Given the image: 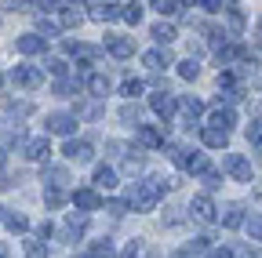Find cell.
<instances>
[{
  "instance_id": "obj_46",
  "label": "cell",
  "mask_w": 262,
  "mask_h": 258,
  "mask_svg": "<svg viewBox=\"0 0 262 258\" xmlns=\"http://www.w3.org/2000/svg\"><path fill=\"white\" fill-rule=\"evenodd\" d=\"M204 185H208V189H219V185H222V171H215V168H211V171L204 175Z\"/></svg>"
},
{
  "instance_id": "obj_51",
  "label": "cell",
  "mask_w": 262,
  "mask_h": 258,
  "mask_svg": "<svg viewBox=\"0 0 262 258\" xmlns=\"http://www.w3.org/2000/svg\"><path fill=\"white\" fill-rule=\"evenodd\" d=\"M0 258H11V251H8V244L0 240Z\"/></svg>"
},
{
  "instance_id": "obj_41",
  "label": "cell",
  "mask_w": 262,
  "mask_h": 258,
  "mask_svg": "<svg viewBox=\"0 0 262 258\" xmlns=\"http://www.w3.org/2000/svg\"><path fill=\"white\" fill-rule=\"evenodd\" d=\"M48 69H51V77H58V80H66V73H70V66H66L62 58H48Z\"/></svg>"
},
{
  "instance_id": "obj_21",
  "label": "cell",
  "mask_w": 262,
  "mask_h": 258,
  "mask_svg": "<svg viewBox=\"0 0 262 258\" xmlns=\"http://www.w3.org/2000/svg\"><path fill=\"white\" fill-rule=\"evenodd\" d=\"M149 37H153L160 48H168V44H175V40H179V33H175V26H171V22H157V26L149 29Z\"/></svg>"
},
{
  "instance_id": "obj_52",
  "label": "cell",
  "mask_w": 262,
  "mask_h": 258,
  "mask_svg": "<svg viewBox=\"0 0 262 258\" xmlns=\"http://www.w3.org/2000/svg\"><path fill=\"white\" fill-rule=\"evenodd\" d=\"M4 164H8V156H4V149H0V168H4Z\"/></svg>"
},
{
  "instance_id": "obj_7",
  "label": "cell",
  "mask_w": 262,
  "mask_h": 258,
  "mask_svg": "<svg viewBox=\"0 0 262 258\" xmlns=\"http://www.w3.org/2000/svg\"><path fill=\"white\" fill-rule=\"evenodd\" d=\"M62 153L70 156L73 164H91V160H95V146H91L88 138H66Z\"/></svg>"
},
{
  "instance_id": "obj_2",
  "label": "cell",
  "mask_w": 262,
  "mask_h": 258,
  "mask_svg": "<svg viewBox=\"0 0 262 258\" xmlns=\"http://www.w3.org/2000/svg\"><path fill=\"white\" fill-rule=\"evenodd\" d=\"M168 156L175 160L186 175H208V171H211L208 156H204V153H193V149H186V146H168Z\"/></svg>"
},
{
  "instance_id": "obj_18",
  "label": "cell",
  "mask_w": 262,
  "mask_h": 258,
  "mask_svg": "<svg viewBox=\"0 0 262 258\" xmlns=\"http://www.w3.org/2000/svg\"><path fill=\"white\" fill-rule=\"evenodd\" d=\"M244 204H226L222 207V215H219V222L226 225V229H241V225H244Z\"/></svg>"
},
{
  "instance_id": "obj_56",
  "label": "cell",
  "mask_w": 262,
  "mask_h": 258,
  "mask_svg": "<svg viewBox=\"0 0 262 258\" xmlns=\"http://www.w3.org/2000/svg\"><path fill=\"white\" fill-rule=\"evenodd\" d=\"M258 26H262V22H258Z\"/></svg>"
},
{
  "instance_id": "obj_26",
  "label": "cell",
  "mask_w": 262,
  "mask_h": 258,
  "mask_svg": "<svg viewBox=\"0 0 262 258\" xmlns=\"http://www.w3.org/2000/svg\"><path fill=\"white\" fill-rule=\"evenodd\" d=\"M95 185H98V189H113V185H120V182H117V171L106 168V164L95 168Z\"/></svg>"
},
{
  "instance_id": "obj_33",
  "label": "cell",
  "mask_w": 262,
  "mask_h": 258,
  "mask_svg": "<svg viewBox=\"0 0 262 258\" xmlns=\"http://www.w3.org/2000/svg\"><path fill=\"white\" fill-rule=\"evenodd\" d=\"M77 91H80V80H55V95H58V99H73Z\"/></svg>"
},
{
  "instance_id": "obj_43",
  "label": "cell",
  "mask_w": 262,
  "mask_h": 258,
  "mask_svg": "<svg viewBox=\"0 0 262 258\" xmlns=\"http://www.w3.org/2000/svg\"><path fill=\"white\" fill-rule=\"evenodd\" d=\"M124 171L127 175H139L142 171V156H124Z\"/></svg>"
},
{
  "instance_id": "obj_28",
  "label": "cell",
  "mask_w": 262,
  "mask_h": 258,
  "mask_svg": "<svg viewBox=\"0 0 262 258\" xmlns=\"http://www.w3.org/2000/svg\"><path fill=\"white\" fill-rule=\"evenodd\" d=\"M120 18L127 26H139L142 22V4H120Z\"/></svg>"
},
{
  "instance_id": "obj_35",
  "label": "cell",
  "mask_w": 262,
  "mask_h": 258,
  "mask_svg": "<svg viewBox=\"0 0 262 258\" xmlns=\"http://www.w3.org/2000/svg\"><path fill=\"white\" fill-rule=\"evenodd\" d=\"M175 66H179V77H182V80H196V77H201V66H196V58L175 62Z\"/></svg>"
},
{
  "instance_id": "obj_1",
  "label": "cell",
  "mask_w": 262,
  "mask_h": 258,
  "mask_svg": "<svg viewBox=\"0 0 262 258\" xmlns=\"http://www.w3.org/2000/svg\"><path fill=\"white\" fill-rule=\"evenodd\" d=\"M179 182L175 178H160V175H153V178H142V182H135L127 189V211H153L157 207V200L164 197V189H175Z\"/></svg>"
},
{
  "instance_id": "obj_12",
  "label": "cell",
  "mask_w": 262,
  "mask_h": 258,
  "mask_svg": "<svg viewBox=\"0 0 262 258\" xmlns=\"http://www.w3.org/2000/svg\"><path fill=\"white\" fill-rule=\"evenodd\" d=\"M70 200L77 204V211H80V215H88V211H98V207H102V197H98L95 189H73V193H70Z\"/></svg>"
},
{
  "instance_id": "obj_37",
  "label": "cell",
  "mask_w": 262,
  "mask_h": 258,
  "mask_svg": "<svg viewBox=\"0 0 262 258\" xmlns=\"http://www.w3.org/2000/svg\"><path fill=\"white\" fill-rule=\"evenodd\" d=\"M244 225H248V237L251 240H262V215L251 211V218H244Z\"/></svg>"
},
{
  "instance_id": "obj_4",
  "label": "cell",
  "mask_w": 262,
  "mask_h": 258,
  "mask_svg": "<svg viewBox=\"0 0 262 258\" xmlns=\"http://www.w3.org/2000/svg\"><path fill=\"white\" fill-rule=\"evenodd\" d=\"M215 62H219V66H229V62H251V66H255V55H251V48L233 40V44H222L215 51Z\"/></svg>"
},
{
  "instance_id": "obj_17",
  "label": "cell",
  "mask_w": 262,
  "mask_h": 258,
  "mask_svg": "<svg viewBox=\"0 0 262 258\" xmlns=\"http://www.w3.org/2000/svg\"><path fill=\"white\" fill-rule=\"evenodd\" d=\"M142 62L153 69V73H160V69H168V66H175V58H171V51L168 48H153V51H146L142 55Z\"/></svg>"
},
{
  "instance_id": "obj_40",
  "label": "cell",
  "mask_w": 262,
  "mask_h": 258,
  "mask_svg": "<svg viewBox=\"0 0 262 258\" xmlns=\"http://www.w3.org/2000/svg\"><path fill=\"white\" fill-rule=\"evenodd\" d=\"M211 240H215V237H208V233H204V237H193L189 251H193V254H208V251H211Z\"/></svg>"
},
{
  "instance_id": "obj_53",
  "label": "cell",
  "mask_w": 262,
  "mask_h": 258,
  "mask_svg": "<svg viewBox=\"0 0 262 258\" xmlns=\"http://www.w3.org/2000/svg\"><path fill=\"white\" fill-rule=\"evenodd\" d=\"M4 215H8V207H0V222H4Z\"/></svg>"
},
{
  "instance_id": "obj_24",
  "label": "cell",
  "mask_w": 262,
  "mask_h": 258,
  "mask_svg": "<svg viewBox=\"0 0 262 258\" xmlns=\"http://www.w3.org/2000/svg\"><path fill=\"white\" fill-rule=\"evenodd\" d=\"M18 51L22 55H44L48 51V40H40L37 33H26V37H18Z\"/></svg>"
},
{
  "instance_id": "obj_23",
  "label": "cell",
  "mask_w": 262,
  "mask_h": 258,
  "mask_svg": "<svg viewBox=\"0 0 262 258\" xmlns=\"http://www.w3.org/2000/svg\"><path fill=\"white\" fill-rule=\"evenodd\" d=\"M84 22V15L77 11V8H70V4H58V29H77Z\"/></svg>"
},
{
  "instance_id": "obj_8",
  "label": "cell",
  "mask_w": 262,
  "mask_h": 258,
  "mask_svg": "<svg viewBox=\"0 0 262 258\" xmlns=\"http://www.w3.org/2000/svg\"><path fill=\"white\" fill-rule=\"evenodd\" d=\"M164 135H168V131H164V124H160V127H157V124H139V127H135V138H139L142 149H160V146H164Z\"/></svg>"
},
{
  "instance_id": "obj_44",
  "label": "cell",
  "mask_w": 262,
  "mask_h": 258,
  "mask_svg": "<svg viewBox=\"0 0 262 258\" xmlns=\"http://www.w3.org/2000/svg\"><path fill=\"white\" fill-rule=\"evenodd\" d=\"M8 113H15V116H29L33 106H29V102H8Z\"/></svg>"
},
{
  "instance_id": "obj_27",
  "label": "cell",
  "mask_w": 262,
  "mask_h": 258,
  "mask_svg": "<svg viewBox=\"0 0 262 258\" xmlns=\"http://www.w3.org/2000/svg\"><path fill=\"white\" fill-rule=\"evenodd\" d=\"M66 200H70V193H66V189H44V204H48V211H58Z\"/></svg>"
},
{
  "instance_id": "obj_20",
  "label": "cell",
  "mask_w": 262,
  "mask_h": 258,
  "mask_svg": "<svg viewBox=\"0 0 262 258\" xmlns=\"http://www.w3.org/2000/svg\"><path fill=\"white\" fill-rule=\"evenodd\" d=\"M175 102H179V109H182L186 124H193L196 116L204 113V102H201V99H193V95H182V99H175Z\"/></svg>"
},
{
  "instance_id": "obj_47",
  "label": "cell",
  "mask_w": 262,
  "mask_h": 258,
  "mask_svg": "<svg viewBox=\"0 0 262 258\" xmlns=\"http://www.w3.org/2000/svg\"><path fill=\"white\" fill-rule=\"evenodd\" d=\"M201 8H204L208 15H219V11H226V4H222V0H201Z\"/></svg>"
},
{
  "instance_id": "obj_48",
  "label": "cell",
  "mask_w": 262,
  "mask_h": 258,
  "mask_svg": "<svg viewBox=\"0 0 262 258\" xmlns=\"http://www.w3.org/2000/svg\"><path fill=\"white\" fill-rule=\"evenodd\" d=\"M51 233H55V225H51V222H40V225H37V240H44V244H48V237H51Z\"/></svg>"
},
{
  "instance_id": "obj_31",
  "label": "cell",
  "mask_w": 262,
  "mask_h": 258,
  "mask_svg": "<svg viewBox=\"0 0 262 258\" xmlns=\"http://www.w3.org/2000/svg\"><path fill=\"white\" fill-rule=\"evenodd\" d=\"M80 258H113V244H110V240H95L91 251L80 254Z\"/></svg>"
},
{
  "instance_id": "obj_39",
  "label": "cell",
  "mask_w": 262,
  "mask_h": 258,
  "mask_svg": "<svg viewBox=\"0 0 262 258\" xmlns=\"http://www.w3.org/2000/svg\"><path fill=\"white\" fill-rule=\"evenodd\" d=\"M58 33V22H51V18H40V26H37V37L40 40H51Z\"/></svg>"
},
{
  "instance_id": "obj_19",
  "label": "cell",
  "mask_w": 262,
  "mask_h": 258,
  "mask_svg": "<svg viewBox=\"0 0 262 258\" xmlns=\"http://www.w3.org/2000/svg\"><path fill=\"white\" fill-rule=\"evenodd\" d=\"M66 185H70V171L48 164L44 168V189H66Z\"/></svg>"
},
{
  "instance_id": "obj_5",
  "label": "cell",
  "mask_w": 262,
  "mask_h": 258,
  "mask_svg": "<svg viewBox=\"0 0 262 258\" xmlns=\"http://www.w3.org/2000/svg\"><path fill=\"white\" fill-rule=\"evenodd\" d=\"M48 135H62V138H73L77 135V116L73 113H48Z\"/></svg>"
},
{
  "instance_id": "obj_49",
  "label": "cell",
  "mask_w": 262,
  "mask_h": 258,
  "mask_svg": "<svg viewBox=\"0 0 262 258\" xmlns=\"http://www.w3.org/2000/svg\"><path fill=\"white\" fill-rule=\"evenodd\" d=\"M204 258H233V251H229V247H211Z\"/></svg>"
},
{
  "instance_id": "obj_9",
  "label": "cell",
  "mask_w": 262,
  "mask_h": 258,
  "mask_svg": "<svg viewBox=\"0 0 262 258\" xmlns=\"http://www.w3.org/2000/svg\"><path fill=\"white\" fill-rule=\"evenodd\" d=\"M222 168H226V175L233 178V182H251V164H248L241 153H226Z\"/></svg>"
},
{
  "instance_id": "obj_32",
  "label": "cell",
  "mask_w": 262,
  "mask_h": 258,
  "mask_svg": "<svg viewBox=\"0 0 262 258\" xmlns=\"http://www.w3.org/2000/svg\"><path fill=\"white\" fill-rule=\"evenodd\" d=\"M179 8H182L179 0H157V4H153V11H157L160 18H175V15H179Z\"/></svg>"
},
{
  "instance_id": "obj_36",
  "label": "cell",
  "mask_w": 262,
  "mask_h": 258,
  "mask_svg": "<svg viewBox=\"0 0 262 258\" xmlns=\"http://www.w3.org/2000/svg\"><path fill=\"white\" fill-rule=\"evenodd\" d=\"M26 258H48V244L44 240H26Z\"/></svg>"
},
{
  "instance_id": "obj_14",
  "label": "cell",
  "mask_w": 262,
  "mask_h": 258,
  "mask_svg": "<svg viewBox=\"0 0 262 258\" xmlns=\"http://www.w3.org/2000/svg\"><path fill=\"white\" fill-rule=\"evenodd\" d=\"M110 87H113V80H110L106 73H88V77H84V91L91 95V99H106Z\"/></svg>"
},
{
  "instance_id": "obj_45",
  "label": "cell",
  "mask_w": 262,
  "mask_h": 258,
  "mask_svg": "<svg viewBox=\"0 0 262 258\" xmlns=\"http://www.w3.org/2000/svg\"><path fill=\"white\" fill-rule=\"evenodd\" d=\"M106 211H110L113 218H120V215H127V204H124V200H106Z\"/></svg>"
},
{
  "instance_id": "obj_15",
  "label": "cell",
  "mask_w": 262,
  "mask_h": 258,
  "mask_svg": "<svg viewBox=\"0 0 262 258\" xmlns=\"http://www.w3.org/2000/svg\"><path fill=\"white\" fill-rule=\"evenodd\" d=\"M233 124H237V113L233 109H226V106H215L211 116H208V127H215V131H233Z\"/></svg>"
},
{
  "instance_id": "obj_55",
  "label": "cell",
  "mask_w": 262,
  "mask_h": 258,
  "mask_svg": "<svg viewBox=\"0 0 262 258\" xmlns=\"http://www.w3.org/2000/svg\"><path fill=\"white\" fill-rule=\"evenodd\" d=\"M0 87H4V77H0Z\"/></svg>"
},
{
  "instance_id": "obj_16",
  "label": "cell",
  "mask_w": 262,
  "mask_h": 258,
  "mask_svg": "<svg viewBox=\"0 0 262 258\" xmlns=\"http://www.w3.org/2000/svg\"><path fill=\"white\" fill-rule=\"evenodd\" d=\"M106 51H110L113 58H131V55H135V40H131V37H113V33H106Z\"/></svg>"
},
{
  "instance_id": "obj_3",
  "label": "cell",
  "mask_w": 262,
  "mask_h": 258,
  "mask_svg": "<svg viewBox=\"0 0 262 258\" xmlns=\"http://www.w3.org/2000/svg\"><path fill=\"white\" fill-rule=\"evenodd\" d=\"M149 109L160 116V124H164V127H168V120L175 116L179 102H175V95H171V91H153V95H149Z\"/></svg>"
},
{
  "instance_id": "obj_6",
  "label": "cell",
  "mask_w": 262,
  "mask_h": 258,
  "mask_svg": "<svg viewBox=\"0 0 262 258\" xmlns=\"http://www.w3.org/2000/svg\"><path fill=\"white\" fill-rule=\"evenodd\" d=\"M11 84L22 87V91H37V87L44 84V73H40L37 66H15V69H11Z\"/></svg>"
},
{
  "instance_id": "obj_25",
  "label": "cell",
  "mask_w": 262,
  "mask_h": 258,
  "mask_svg": "<svg viewBox=\"0 0 262 258\" xmlns=\"http://www.w3.org/2000/svg\"><path fill=\"white\" fill-rule=\"evenodd\" d=\"M201 142H204L208 149H226V146H229V135H226V131H215V127H204V131H201Z\"/></svg>"
},
{
  "instance_id": "obj_10",
  "label": "cell",
  "mask_w": 262,
  "mask_h": 258,
  "mask_svg": "<svg viewBox=\"0 0 262 258\" xmlns=\"http://www.w3.org/2000/svg\"><path fill=\"white\" fill-rule=\"evenodd\" d=\"M88 8V18L91 22H117L120 18V4H110V0H95V4H84Z\"/></svg>"
},
{
  "instance_id": "obj_11",
  "label": "cell",
  "mask_w": 262,
  "mask_h": 258,
  "mask_svg": "<svg viewBox=\"0 0 262 258\" xmlns=\"http://www.w3.org/2000/svg\"><path fill=\"white\" fill-rule=\"evenodd\" d=\"M189 215H193L196 222H215V218H219V207H215V200L208 197V193H201V197L189 200Z\"/></svg>"
},
{
  "instance_id": "obj_42",
  "label": "cell",
  "mask_w": 262,
  "mask_h": 258,
  "mask_svg": "<svg viewBox=\"0 0 262 258\" xmlns=\"http://www.w3.org/2000/svg\"><path fill=\"white\" fill-rule=\"evenodd\" d=\"M120 258H142V240H131V244L120 251Z\"/></svg>"
},
{
  "instance_id": "obj_30",
  "label": "cell",
  "mask_w": 262,
  "mask_h": 258,
  "mask_svg": "<svg viewBox=\"0 0 262 258\" xmlns=\"http://www.w3.org/2000/svg\"><path fill=\"white\" fill-rule=\"evenodd\" d=\"M4 225H8L11 233H26V229H29V218H26V215H15V211H8V215H4Z\"/></svg>"
},
{
  "instance_id": "obj_54",
  "label": "cell",
  "mask_w": 262,
  "mask_h": 258,
  "mask_svg": "<svg viewBox=\"0 0 262 258\" xmlns=\"http://www.w3.org/2000/svg\"><path fill=\"white\" fill-rule=\"evenodd\" d=\"M255 156H258V164H262V146H258V153H255Z\"/></svg>"
},
{
  "instance_id": "obj_50",
  "label": "cell",
  "mask_w": 262,
  "mask_h": 258,
  "mask_svg": "<svg viewBox=\"0 0 262 258\" xmlns=\"http://www.w3.org/2000/svg\"><path fill=\"white\" fill-rule=\"evenodd\" d=\"M171 258H196V254H193V251H189V247H179V251H175V254H171Z\"/></svg>"
},
{
  "instance_id": "obj_13",
  "label": "cell",
  "mask_w": 262,
  "mask_h": 258,
  "mask_svg": "<svg viewBox=\"0 0 262 258\" xmlns=\"http://www.w3.org/2000/svg\"><path fill=\"white\" fill-rule=\"evenodd\" d=\"M48 153H51L48 135H37V138H26V142H22V156H26V160H48Z\"/></svg>"
},
{
  "instance_id": "obj_29",
  "label": "cell",
  "mask_w": 262,
  "mask_h": 258,
  "mask_svg": "<svg viewBox=\"0 0 262 258\" xmlns=\"http://www.w3.org/2000/svg\"><path fill=\"white\" fill-rule=\"evenodd\" d=\"M120 120H124V124H139V120H142V106H139V102H124V106H120Z\"/></svg>"
},
{
  "instance_id": "obj_22",
  "label": "cell",
  "mask_w": 262,
  "mask_h": 258,
  "mask_svg": "<svg viewBox=\"0 0 262 258\" xmlns=\"http://www.w3.org/2000/svg\"><path fill=\"white\" fill-rule=\"evenodd\" d=\"M84 229H88V215H80V211H70V215H66V237H70V240L84 237Z\"/></svg>"
},
{
  "instance_id": "obj_38",
  "label": "cell",
  "mask_w": 262,
  "mask_h": 258,
  "mask_svg": "<svg viewBox=\"0 0 262 258\" xmlns=\"http://www.w3.org/2000/svg\"><path fill=\"white\" fill-rule=\"evenodd\" d=\"M248 142H251L255 149L262 146V116H255V120L248 124Z\"/></svg>"
},
{
  "instance_id": "obj_34",
  "label": "cell",
  "mask_w": 262,
  "mask_h": 258,
  "mask_svg": "<svg viewBox=\"0 0 262 258\" xmlns=\"http://www.w3.org/2000/svg\"><path fill=\"white\" fill-rule=\"evenodd\" d=\"M142 91H146V84H142L139 77H127V80L120 84V95H127V99H139Z\"/></svg>"
}]
</instances>
